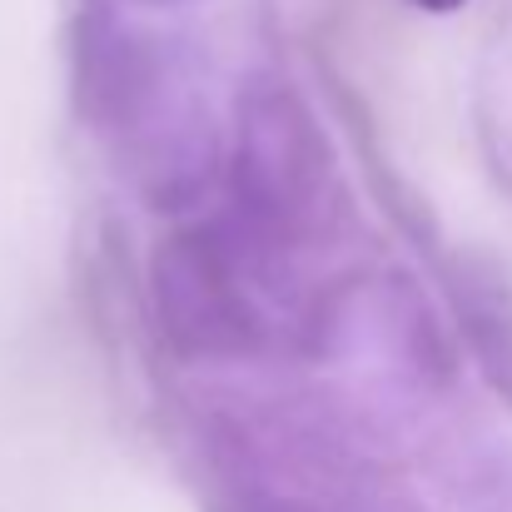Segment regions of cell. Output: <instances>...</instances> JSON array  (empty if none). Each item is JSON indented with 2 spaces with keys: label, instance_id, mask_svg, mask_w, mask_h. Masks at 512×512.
<instances>
[{
  "label": "cell",
  "instance_id": "6da1fadb",
  "mask_svg": "<svg viewBox=\"0 0 512 512\" xmlns=\"http://www.w3.org/2000/svg\"><path fill=\"white\" fill-rule=\"evenodd\" d=\"M413 5H423V10H458L463 0H413Z\"/></svg>",
  "mask_w": 512,
  "mask_h": 512
}]
</instances>
